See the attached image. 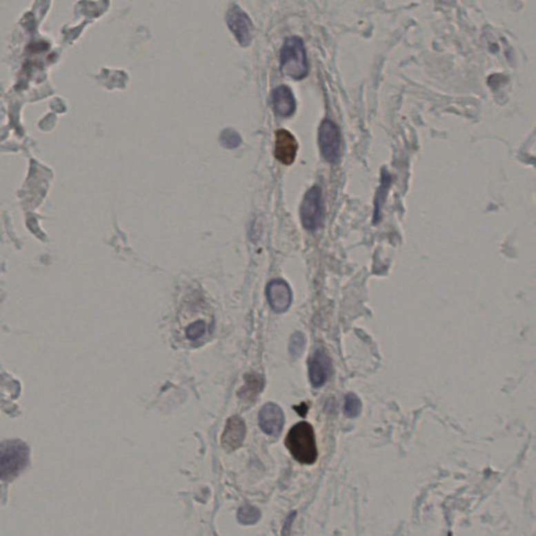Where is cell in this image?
I'll list each match as a JSON object with an SVG mask.
<instances>
[{"label": "cell", "instance_id": "6da1fadb", "mask_svg": "<svg viewBox=\"0 0 536 536\" xmlns=\"http://www.w3.org/2000/svg\"><path fill=\"white\" fill-rule=\"evenodd\" d=\"M287 448L291 456L302 464L311 465L317 460L315 430L308 422H299L287 434Z\"/></svg>", "mask_w": 536, "mask_h": 536}, {"label": "cell", "instance_id": "7a4b0ae2", "mask_svg": "<svg viewBox=\"0 0 536 536\" xmlns=\"http://www.w3.org/2000/svg\"><path fill=\"white\" fill-rule=\"evenodd\" d=\"M28 462V448L18 440L0 443V479L11 480L23 470Z\"/></svg>", "mask_w": 536, "mask_h": 536}, {"label": "cell", "instance_id": "3957f363", "mask_svg": "<svg viewBox=\"0 0 536 536\" xmlns=\"http://www.w3.org/2000/svg\"><path fill=\"white\" fill-rule=\"evenodd\" d=\"M281 70L287 77L301 80L308 74L306 50L302 39L291 37L281 50Z\"/></svg>", "mask_w": 536, "mask_h": 536}, {"label": "cell", "instance_id": "277c9868", "mask_svg": "<svg viewBox=\"0 0 536 536\" xmlns=\"http://www.w3.org/2000/svg\"><path fill=\"white\" fill-rule=\"evenodd\" d=\"M319 146L326 161L332 165L339 163L341 150V132L339 127L331 121L325 120L319 126Z\"/></svg>", "mask_w": 536, "mask_h": 536}, {"label": "cell", "instance_id": "5b68a950", "mask_svg": "<svg viewBox=\"0 0 536 536\" xmlns=\"http://www.w3.org/2000/svg\"><path fill=\"white\" fill-rule=\"evenodd\" d=\"M301 220L306 230H313L319 228L324 218V204L321 191L319 187H313L307 192L300 208Z\"/></svg>", "mask_w": 536, "mask_h": 536}, {"label": "cell", "instance_id": "8992f818", "mask_svg": "<svg viewBox=\"0 0 536 536\" xmlns=\"http://www.w3.org/2000/svg\"><path fill=\"white\" fill-rule=\"evenodd\" d=\"M226 22L237 41L242 46H250L252 40L254 26L248 14L238 6H232L226 14Z\"/></svg>", "mask_w": 536, "mask_h": 536}, {"label": "cell", "instance_id": "52a82bcc", "mask_svg": "<svg viewBox=\"0 0 536 536\" xmlns=\"http://www.w3.org/2000/svg\"><path fill=\"white\" fill-rule=\"evenodd\" d=\"M332 373V361L324 349H317L308 361L309 380L315 388H321Z\"/></svg>", "mask_w": 536, "mask_h": 536}, {"label": "cell", "instance_id": "ba28073f", "mask_svg": "<svg viewBox=\"0 0 536 536\" xmlns=\"http://www.w3.org/2000/svg\"><path fill=\"white\" fill-rule=\"evenodd\" d=\"M285 424L284 413L278 404H265L259 413V424L261 430L270 436H279Z\"/></svg>", "mask_w": 536, "mask_h": 536}, {"label": "cell", "instance_id": "9c48e42d", "mask_svg": "<svg viewBox=\"0 0 536 536\" xmlns=\"http://www.w3.org/2000/svg\"><path fill=\"white\" fill-rule=\"evenodd\" d=\"M246 426L238 416L230 417L222 433L221 444L226 452L232 453L239 448L246 439Z\"/></svg>", "mask_w": 536, "mask_h": 536}, {"label": "cell", "instance_id": "30bf717a", "mask_svg": "<svg viewBox=\"0 0 536 536\" xmlns=\"http://www.w3.org/2000/svg\"><path fill=\"white\" fill-rule=\"evenodd\" d=\"M266 297L272 310L279 313L285 312L292 300L290 287L284 280H274L267 285Z\"/></svg>", "mask_w": 536, "mask_h": 536}, {"label": "cell", "instance_id": "8fae6325", "mask_svg": "<svg viewBox=\"0 0 536 536\" xmlns=\"http://www.w3.org/2000/svg\"><path fill=\"white\" fill-rule=\"evenodd\" d=\"M297 143L295 137L284 129L277 131L276 133V155L277 159L284 165H291L297 157Z\"/></svg>", "mask_w": 536, "mask_h": 536}, {"label": "cell", "instance_id": "7c38bea8", "mask_svg": "<svg viewBox=\"0 0 536 536\" xmlns=\"http://www.w3.org/2000/svg\"><path fill=\"white\" fill-rule=\"evenodd\" d=\"M272 103H274L275 111L281 117H288L295 113L297 105H295V97L290 89L287 86H279L272 92Z\"/></svg>", "mask_w": 536, "mask_h": 536}, {"label": "cell", "instance_id": "4fadbf2b", "mask_svg": "<svg viewBox=\"0 0 536 536\" xmlns=\"http://www.w3.org/2000/svg\"><path fill=\"white\" fill-rule=\"evenodd\" d=\"M246 386L240 392V395L246 400L255 399L264 386V380L257 374H248L246 377Z\"/></svg>", "mask_w": 536, "mask_h": 536}, {"label": "cell", "instance_id": "5bb4252c", "mask_svg": "<svg viewBox=\"0 0 536 536\" xmlns=\"http://www.w3.org/2000/svg\"><path fill=\"white\" fill-rule=\"evenodd\" d=\"M237 517H238V521L242 525H252V524H256L260 519L261 513L258 508L248 504V505L242 506L241 508L238 511Z\"/></svg>", "mask_w": 536, "mask_h": 536}, {"label": "cell", "instance_id": "9a60e30c", "mask_svg": "<svg viewBox=\"0 0 536 536\" xmlns=\"http://www.w3.org/2000/svg\"><path fill=\"white\" fill-rule=\"evenodd\" d=\"M361 412V401L354 393H349L345 398L344 413L350 418L359 416Z\"/></svg>", "mask_w": 536, "mask_h": 536}, {"label": "cell", "instance_id": "2e32d148", "mask_svg": "<svg viewBox=\"0 0 536 536\" xmlns=\"http://www.w3.org/2000/svg\"><path fill=\"white\" fill-rule=\"evenodd\" d=\"M305 346H306V339L303 333L297 332L291 337L290 343H289V352H290V355L292 356L293 359H297L302 355Z\"/></svg>", "mask_w": 536, "mask_h": 536}, {"label": "cell", "instance_id": "e0dca14e", "mask_svg": "<svg viewBox=\"0 0 536 536\" xmlns=\"http://www.w3.org/2000/svg\"><path fill=\"white\" fill-rule=\"evenodd\" d=\"M220 143L228 149H235L241 143V137L232 129H226L220 135Z\"/></svg>", "mask_w": 536, "mask_h": 536}, {"label": "cell", "instance_id": "ac0fdd59", "mask_svg": "<svg viewBox=\"0 0 536 536\" xmlns=\"http://www.w3.org/2000/svg\"><path fill=\"white\" fill-rule=\"evenodd\" d=\"M206 323L204 321H197L188 327L186 335H187V337L190 341H196V339H200L206 333Z\"/></svg>", "mask_w": 536, "mask_h": 536}]
</instances>
